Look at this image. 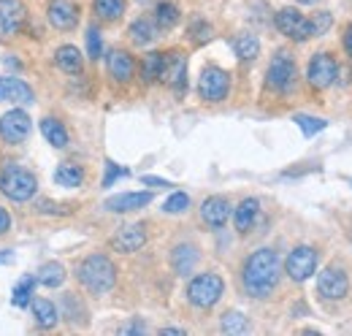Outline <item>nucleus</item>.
I'll list each match as a JSON object with an SVG mask.
<instances>
[{
  "instance_id": "4468645a",
  "label": "nucleus",
  "mask_w": 352,
  "mask_h": 336,
  "mask_svg": "<svg viewBox=\"0 0 352 336\" xmlns=\"http://www.w3.org/2000/svg\"><path fill=\"white\" fill-rule=\"evenodd\" d=\"M160 82L168 84L176 95H182L187 90V57L182 52H168L166 54V65H163Z\"/></svg>"
},
{
  "instance_id": "c03bdc74",
  "label": "nucleus",
  "mask_w": 352,
  "mask_h": 336,
  "mask_svg": "<svg viewBox=\"0 0 352 336\" xmlns=\"http://www.w3.org/2000/svg\"><path fill=\"white\" fill-rule=\"evenodd\" d=\"M344 49H347V54L352 57V22L347 25V30H344Z\"/></svg>"
},
{
  "instance_id": "cd10ccee",
  "label": "nucleus",
  "mask_w": 352,
  "mask_h": 336,
  "mask_svg": "<svg viewBox=\"0 0 352 336\" xmlns=\"http://www.w3.org/2000/svg\"><path fill=\"white\" fill-rule=\"evenodd\" d=\"M54 182L60 187H79L85 182V168L76 163H60L54 171Z\"/></svg>"
},
{
  "instance_id": "c756f323",
  "label": "nucleus",
  "mask_w": 352,
  "mask_h": 336,
  "mask_svg": "<svg viewBox=\"0 0 352 336\" xmlns=\"http://www.w3.org/2000/svg\"><path fill=\"white\" fill-rule=\"evenodd\" d=\"M36 280H38V285H44V288H60V285L65 282V269H63V263L49 260V263H44V266L38 269Z\"/></svg>"
},
{
  "instance_id": "a19ab883",
  "label": "nucleus",
  "mask_w": 352,
  "mask_h": 336,
  "mask_svg": "<svg viewBox=\"0 0 352 336\" xmlns=\"http://www.w3.org/2000/svg\"><path fill=\"white\" fill-rule=\"evenodd\" d=\"M120 334H146V326L135 317L133 323H128V326H122V328H120Z\"/></svg>"
},
{
  "instance_id": "ea45409f",
  "label": "nucleus",
  "mask_w": 352,
  "mask_h": 336,
  "mask_svg": "<svg viewBox=\"0 0 352 336\" xmlns=\"http://www.w3.org/2000/svg\"><path fill=\"white\" fill-rule=\"evenodd\" d=\"M38 209L44 214H71L74 211V204H52V201H41Z\"/></svg>"
},
{
  "instance_id": "7c9ffc66",
  "label": "nucleus",
  "mask_w": 352,
  "mask_h": 336,
  "mask_svg": "<svg viewBox=\"0 0 352 336\" xmlns=\"http://www.w3.org/2000/svg\"><path fill=\"white\" fill-rule=\"evenodd\" d=\"M36 285H38V280L33 277V274H25L19 282H16V288H14V293H11V304L14 306H30V301H33V291H36Z\"/></svg>"
},
{
  "instance_id": "393cba45",
  "label": "nucleus",
  "mask_w": 352,
  "mask_h": 336,
  "mask_svg": "<svg viewBox=\"0 0 352 336\" xmlns=\"http://www.w3.org/2000/svg\"><path fill=\"white\" fill-rule=\"evenodd\" d=\"M125 6H128V0H92V11H95V17L103 19V22H117V19H122Z\"/></svg>"
},
{
  "instance_id": "e433bc0d",
  "label": "nucleus",
  "mask_w": 352,
  "mask_h": 336,
  "mask_svg": "<svg viewBox=\"0 0 352 336\" xmlns=\"http://www.w3.org/2000/svg\"><path fill=\"white\" fill-rule=\"evenodd\" d=\"M190 209V196L187 193H174L166 204H163V211H168V214H182V211Z\"/></svg>"
},
{
  "instance_id": "20e7f679",
  "label": "nucleus",
  "mask_w": 352,
  "mask_h": 336,
  "mask_svg": "<svg viewBox=\"0 0 352 336\" xmlns=\"http://www.w3.org/2000/svg\"><path fill=\"white\" fill-rule=\"evenodd\" d=\"M222 293H225V280L217 271H204V274L192 277L190 285H187V301L198 309L214 306L222 298Z\"/></svg>"
},
{
  "instance_id": "4c0bfd02",
  "label": "nucleus",
  "mask_w": 352,
  "mask_h": 336,
  "mask_svg": "<svg viewBox=\"0 0 352 336\" xmlns=\"http://www.w3.org/2000/svg\"><path fill=\"white\" fill-rule=\"evenodd\" d=\"M87 52L92 60H98L103 54V41H100V30L98 28H89L87 30Z\"/></svg>"
},
{
  "instance_id": "7ed1b4c3",
  "label": "nucleus",
  "mask_w": 352,
  "mask_h": 336,
  "mask_svg": "<svg viewBox=\"0 0 352 336\" xmlns=\"http://www.w3.org/2000/svg\"><path fill=\"white\" fill-rule=\"evenodd\" d=\"M38 190V179L30 168L19 166V163H8L0 171V193L16 204H25L36 196Z\"/></svg>"
},
{
  "instance_id": "ddd939ff",
  "label": "nucleus",
  "mask_w": 352,
  "mask_h": 336,
  "mask_svg": "<svg viewBox=\"0 0 352 336\" xmlns=\"http://www.w3.org/2000/svg\"><path fill=\"white\" fill-rule=\"evenodd\" d=\"M79 6L74 0H49L46 6V19L57 30H74L79 25Z\"/></svg>"
},
{
  "instance_id": "4be33fe9",
  "label": "nucleus",
  "mask_w": 352,
  "mask_h": 336,
  "mask_svg": "<svg viewBox=\"0 0 352 336\" xmlns=\"http://www.w3.org/2000/svg\"><path fill=\"white\" fill-rule=\"evenodd\" d=\"M54 65H57L60 71H65V74H82L85 57H82V52H79L76 46L65 43V46H60V49L54 52Z\"/></svg>"
},
{
  "instance_id": "b1692460",
  "label": "nucleus",
  "mask_w": 352,
  "mask_h": 336,
  "mask_svg": "<svg viewBox=\"0 0 352 336\" xmlns=\"http://www.w3.org/2000/svg\"><path fill=\"white\" fill-rule=\"evenodd\" d=\"M163 65H166V54H163V52H149V54H144V60H141V79L146 84L160 82Z\"/></svg>"
},
{
  "instance_id": "6ab92c4d",
  "label": "nucleus",
  "mask_w": 352,
  "mask_h": 336,
  "mask_svg": "<svg viewBox=\"0 0 352 336\" xmlns=\"http://www.w3.org/2000/svg\"><path fill=\"white\" fill-rule=\"evenodd\" d=\"M0 101H11V103H33L36 95L28 84L16 76H0Z\"/></svg>"
},
{
  "instance_id": "39448f33",
  "label": "nucleus",
  "mask_w": 352,
  "mask_h": 336,
  "mask_svg": "<svg viewBox=\"0 0 352 336\" xmlns=\"http://www.w3.org/2000/svg\"><path fill=\"white\" fill-rule=\"evenodd\" d=\"M296 82H298V68H296L293 54L290 52H276L271 65H268V71H265V87L271 92L285 95V92H290L296 87Z\"/></svg>"
},
{
  "instance_id": "5701e85b",
  "label": "nucleus",
  "mask_w": 352,
  "mask_h": 336,
  "mask_svg": "<svg viewBox=\"0 0 352 336\" xmlns=\"http://www.w3.org/2000/svg\"><path fill=\"white\" fill-rule=\"evenodd\" d=\"M30 306H33V317H36L38 328H54L57 326L60 312L49 298H36V301H30Z\"/></svg>"
},
{
  "instance_id": "a211bd4d",
  "label": "nucleus",
  "mask_w": 352,
  "mask_h": 336,
  "mask_svg": "<svg viewBox=\"0 0 352 336\" xmlns=\"http://www.w3.org/2000/svg\"><path fill=\"white\" fill-rule=\"evenodd\" d=\"M152 204V193H120V196H111L103 207L109 211H117V214H125V211H138L144 207Z\"/></svg>"
},
{
  "instance_id": "9b49d317",
  "label": "nucleus",
  "mask_w": 352,
  "mask_h": 336,
  "mask_svg": "<svg viewBox=\"0 0 352 336\" xmlns=\"http://www.w3.org/2000/svg\"><path fill=\"white\" fill-rule=\"evenodd\" d=\"M276 28L282 36L293 39V41H309L311 39V28H309V17H304L298 8H279L276 11Z\"/></svg>"
},
{
  "instance_id": "09e8293b",
  "label": "nucleus",
  "mask_w": 352,
  "mask_h": 336,
  "mask_svg": "<svg viewBox=\"0 0 352 336\" xmlns=\"http://www.w3.org/2000/svg\"><path fill=\"white\" fill-rule=\"evenodd\" d=\"M141 3H144V0H141Z\"/></svg>"
},
{
  "instance_id": "a18cd8bd",
  "label": "nucleus",
  "mask_w": 352,
  "mask_h": 336,
  "mask_svg": "<svg viewBox=\"0 0 352 336\" xmlns=\"http://www.w3.org/2000/svg\"><path fill=\"white\" fill-rule=\"evenodd\" d=\"M160 334L163 336H182L184 334V328H160Z\"/></svg>"
},
{
  "instance_id": "de8ad7c7",
  "label": "nucleus",
  "mask_w": 352,
  "mask_h": 336,
  "mask_svg": "<svg viewBox=\"0 0 352 336\" xmlns=\"http://www.w3.org/2000/svg\"><path fill=\"white\" fill-rule=\"evenodd\" d=\"M301 6H311V3H317V0H298Z\"/></svg>"
},
{
  "instance_id": "2f4dec72",
  "label": "nucleus",
  "mask_w": 352,
  "mask_h": 336,
  "mask_svg": "<svg viewBox=\"0 0 352 336\" xmlns=\"http://www.w3.org/2000/svg\"><path fill=\"white\" fill-rule=\"evenodd\" d=\"M179 6L174 3H168V0H163V3H157V8H155V25L160 28V30H171L174 25H179Z\"/></svg>"
},
{
  "instance_id": "bb28decb",
  "label": "nucleus",
  "mask_w": 352,
  "mask_h": 336,
  "mask_svg": "<svg viewBox=\"0 0 352 336\" xmlns=\"http://www.w3.org/2000/svg\"><path fill=\"white\" fill-rule=\"evenodd\" d=\"M128 36H131L133 43L146 46V43H152L155 39H157V25H155L152 19H146V17H141V19H135V22L131 25Z\"/></svg>"
},
{
  "instance_id": "37998d69",
  "label": "nucleus",
  "mask_w": 352,
  "mask_h": 336,
  "mask_svg": "<svg viewBox=\"0 0 352 336\" xmlns=\"http://www.w3.org/2000/svg\"><path fill=\"white\" fill-rule=\"evenodd\" d=\"M141 182H144V185H152V187H171V182L157 179V176H141Z\"/></svg>"
},
{
  "instance_id": "412c9836",
  "label": "nucleus",
  "mask_w": 352,
  "mask_h": 336,
  "mask_svg": "<svg viewBox=\"0 0 352 336\" xmlns=\"http://www.w3.org/2000/svg\"><path fill=\"white\" fill-rule=\"evenodd\" d=\"M258 214H261V201L258 198H244L236 209H233V225L239 233H250L258 222Z\"/></svg>"
},
{
  "instance_id": "72a5a7b5",
  "label": "nucleus",
  "mask_w": 352,
  "mask_h": 336,
  "mask_svg": "<svg viewBox=\"0 0 352 336\" xmlns=\"http://www.w3.org/2000/svg\"><path fill=\"white\" fill-rule=\"evenodd\" d=\"M331 25H333V17H331V11H317L314 17H309L311 39H317V36H325V33L331 30Z\"/></svg>"
},
{
  "instance_id": "dca6fc26",
  "label": "nucleus",
  "mask_w": 352,
  "mask_h": 336,
  "mask_svg": "<svg viewBox=\"0 0 352 336\" xmlns=\"http://www.w3.org/2000/svg\"><path fill=\"white\" fill-rule=\"evenodd\" d=\"M233 214V207L225 196H209L204 204H201V220L206 228H222L228 222V217Z\"/></svg>"
},
{
  "instance_id": "49530a36",
  "label": "nucleus",
  "mask_w": 352,
  "mask_h": 336,
  "mask_svg": "<svg viewBox=\"0 0 352 336\" xmlns=\"http://www.w3.org/2000/svg\"><path fill=\"white\" fill-rule=\"evenodd\" d=\"M11 258H14V252H11V250H3V252H0V266H3V263H8Z\"/></svg>"
},
{
  "instance_id": "c85d7f7f",
  "label": "nucleus",
  "mask_w": 352,
  "mask_h": 336,
  "mask_svg": "<svg viewBox=\"0 0 352 336\" xmlns=\"http://www.w3.org/2000/svg\"><path fill=\"white\" fill-rule=\"evenodd\" d=\"M233 49H236V57H239L241 63H252V60L261 54V41H258L252 33H241V36H236Z\"/></svg>"
},
{
  "instance_id": "a878e982",
  "label": "nucleus",
  "mask_w": 352,
  "mask_h": 336,
  "mask_svg": "<svg viewBox=\"0 0 352 336\" xmlns=\"http://www.w3.org/2000/svg\"><path fill=\"white\" fill-rule=\"evenodd\" d=\"M41 133H44V138L52 147H57V149L68 147V130H65V125H63L60 120L44 117V120H41Z\"/></svg>"
},
{
  "instance_id": "1a4fd4ad",
  "label": "nucleus",
  "mask_w": 352,
  "mask_h": 336,
  "mask_svg": "<svg viewBox=\"0 0 352 336\" xmlns=\"http://www.w3.org/2000/svg\"><path fill=\"white\" fill-rule=\"evenodd\" d=\"M307 79L314 90H328L331 84L336 82V79H339V65H336L333 54H328V52H317V54L309 60Z\"/></svg>"
},
{
  "instance_id": "473e14b6",
  "label": "nucleus",
  "mask_w": 352,
  "mask_h": 336,
  "mask_svg": "<svg viewBox=\"0 0 352 336\" xmlns=\"http://www.w3.org/2000/svg\"><path fill=\"white\" fill-rule=\"evenodd\" d=\"M220 328L225 331V334H244V331L250 328V323H247V317H244L241 312L228 309V312L220 317Z\"/></svg>"
},
{
  "instance_id": "2eb2a0df",
  "label": "nucleus",
  "mask_w": 352,
  "mask_h": 336,
  "mask_svg": "<svg viewBox=\"0 0 352 336\" xmlns=\"http://www.w3.org/2000/svg\"><path fill=\"white\" fill-rule=\"evenodd\" d=\"M144 244H146V225H141V222L125 225V228H120V231L111 236V250L122 252V255L138 252Z\"/></svg>"
},
{
  "instance_id": "f704fd0d",
  "label": "nucleus",
  "mask_w": 352,
  "mask_h": 336,
  "mask_svg": "<svg viewBox=\"0 0 352 336\" xmlns=\"http://www.w3.org/2000/svg\"><path fill=\"white\" fill-rule=\"evenodd\" d=\"M296 123H298V127L304 130V136H314V133H320V130H325V120H320V117H309V114H296Z\"/></svg>"
},
{
  "instance_id": "58836bf2",
  "label": "nucleus",
  "mask_w": 352,
  "mask_h": 336,
  "mask_svg": "<svg viewBox=\"0 0 352 336\" xmlns=\"http://www.w3.org/2000/svg\"><path fill=\"white\" fill-rule=\"evenodd\" d=\"M128 174H131L128 168H120L117 163H114V160H106V176H103V187H111V185H114L120 176H128Z\"/></svg>"
},
{
  "instance_id": "6e6552de",
  "label": "nucleus",
  "mask_w": 352,
  "mask_h": 336,
  "mask_svg": "<svg viewBox=\"0 0 352 336\" xmlns=\"http://www.w3.org/2000/svg\"><path fill=\"white\" fill-rule=\"evenodd\" d=\"M317 291L322 298L328 301H342L344 295L350 293V277L342 266H325L320 274H317Z\"/></svg>"
},
{
  "instance_id": "f257e3e1",
  "label": "nucleus",
  "mask_w": 352,
  "mask_h": 336,
  "mask_svg": "<svg viewBox=\"0 0 352 336\" xmlns=\"http://www.w3.org/2000/svg\"><path fill=\"white\" fill-rule=\"evenodd\" d=\"M279 274H282L279 255L271 247L255 250L244 260V269H241L244 293L252 295V298H268L279 285Z\"/></svg>"
},
{
  "instance_id": "aec40b11",
  "label": "nucleus",
  "mask_w": 352,
  "mask_h": 336,
  "mask_svg": "<svg viewBox=\"0 0 352 336\" xmlns=\"http://www.w3.org/2000/svg\"><path fill=\"white\" fill-rule=\"evenodd\" d=\"M198 260H201V252H198L195 244H176L174 250H171V269H174L179 277L192 274V269L198 266Z\"/></svg>"
},
{
  "instance_id": "0eeeda50",
  "label": "nucleus",
  "mask_w": 352,
  "mask_h": 336,
  "mask_svg": "<svg viewBox=\"0 0 352 336\" xmlns=\"http://www.w3.org/2000/svg\"><path fill=\"white\" fill-rule=\"evenodd\" d=\"M28 25V8L22 0H0V41L16 39Z\"/></svg>"
},
{
  "instance_id": "c9c22d12",
  "label": "nucleus",
  "mask_w": 352,
  "mask_h": 336,
  "mask_svg": "<svg viewBox=\"0 0 352 336\" xmlns=\"http://www.w3.org/2000/svg\"><path fill=\"white\" fill-rule=\"evenodd\" d=\"M190 41L195 43H204L212 39V25L209 22H204V19H192V25H190Z\"/></svg>"
},
{
  "instance_id": "f03ea898",
  "label": "nucleus",
  "mask_w": 352,
  "mask_h": 336,
  "mask_svg": "<svg viewBox=\"0 0 352 336\" xmlns=\"http://www.w3.org/2000/svg\"><path fill=\"white\" fill-rule=\"evenodd\" d=\"M76 277H79V282H82L92 295H103L117 285V266L111 263L109 255L92 252V255H87V258L79 263Z\"/></svg>"
},
{
  "instance_id": "f3484780",
  "label": "nucleus",
  "mask_w": 352,
  "mask_h": 336,
  "mask_svg": "<svg viewBox=\"0 0 352 336\" xmlns=\"http://www.w3.org/2000/svg\"><path fill=\"white\" fill-rule=\"evenodd\" d=\"M106 68H109V76H111L114 82L125 84V82H131L133 74H135V60H133L131 52L114 49V52H109V57H106Z\"/></svg>"
},
{
  "instance_id": "423d86ee",
  "label": "nucleus",
  "mask_w": 352,
  "mask_h": 336,
  "mask_svg": "<svg viewBox=\"0 0 352 336\" xmlns=\"http://www.w3.org/2000/svg\"><path fill=\"white\" fill-rule=\"evenodd\" d=\"M228 92H230V74L217 65H206L198 79V95L206 103H220L228 98Z\"/></svg>"
},
{
  "instance_id": "79ce46f5",
  "label": "nucleus",
  "mask_w": 352,
  "mask_h": 336,
  "mask_svg": "<svg viewBox=\"0 0 352 336\" xmlns=\"http://www.w3.org/2000/svg\"><path fill=\"white\" fill-rule=\"evenodd\" d=\"M8 231H11V214L0 207V236L8 233Z\"/></svg>"
},
{
  "instance_id": "9d476101",
  "label": "nucleus",
  "mask_w": 352,
  "mask_h": 336,
  "mask_svg": "<svg viewBox=\"0 0 352 336\" xmlns=\"http://www.w3.org/2000/svg\"><path fill=\"white\" fill-rule=\"evenodd\" d=\"M285 271L293 282H307L309 277L317 271V250L309 247V244L296 247L285 260Z\"/></svg>"
},
{
  "instance_id": "f8f14e48",
  "label": "nucleus",
  "mask_w": 352,
  "mask_h": 336,
  "mask_svg": "<svg viewBox=\"0 0 352 336\" xmlns=\"http://www.w3.org/2000/svg\"><path fill=\"white\" fill-rule=\"evenodd\" d=\"M30 136V117L22 109H11L0 117V138L6 144H22Z\"/></svg>"
}]
</instances>
